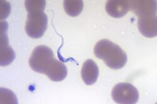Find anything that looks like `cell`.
<instances>
[{
  "mask_svg": "<svg viewBox=\"0 0 157 104\" xmlns=\"http://www.w3.org/2000/svg\"><path fill=\"white\" fill-rule=\"evenodd\" d=\"M94 54L113 69L123 68L127 62V55L118 46L109 40H102L94 47Z\"/></svg>",
  "mask_w": 157,
  "mask_h": 104,
  "instance_id": "6da1fadb",
  "label": "cell"
},
{
  "mask_svg": "<svg viewBox=\"0 0 157 104\" xmlns=\"http://www.w3.org/2000/svg\"><path fill=\"white\" fill-rule=\"evenodd\" d=\"M55 59L53 51L50 47L38 46L32 52L29 59V65L34 71L45 74Z\"/></svg>",
  "mask_w": 157,
  "mask_h": 104,
  "instance_id": "7a4b0ae2",
  "label": "cell"
},
{
  "mask_svg": "<svg viewBox=\"0 0 157 104\" xmlns=\"http://www.w3.org/2000/svg\"><path fill=\"white\" fill-rule=\"evenodd\" d=\"M48 18L43 11L29 13L25 25L27 35L33 39L40 38L47 28Z\"/></svg>",
  "mask_w": 157,
  "mask_h": 104,
  "instance_id": "3957f363",
  "label": "cell"
},
{
  "mask_svg": "<svg viewBox=\"0 0 157 104\" xmlns=\"http://www.w3.org/2000/svg\"><path fill=\"white\" fill-rule=\"evenodd\" d=\"M113 100L120 104H135L139 99L137 88L129 83H119L116 84L111 93Z\"/></svg>",
  "mask_w": 157,
  "mask_h": 104,
  "instance_id": "277c9868",
  "label": "cell"
},
{
  "mask_svg": "<svg viewBox=\"0 0 157 104\" xmlns=\"http://www.w3.org/2000/svg\"><path fill=\"white\" fill-rule=\"evenodd\" d=\"M129 9L138 18L156 15V2L152 0H132L128 1Z\"/></svg>",
  "mask_w": 157,
  "mask_h": 104,
  "instance_id": "5b68a950",
  "label": "cell"
},
{
  "mask_svg": "<svg viewBox=\"0 0 157 104\" xmlns=\"http://www.w3.org/2000/svg\"><path fill=\"white\" fill-rule=\"evenodd\" d=\"M138 29L141 34L147 37L152 38L157 35L156 15L138 18Z\"/></svg>",
  "mask_w": 157,
  "mask_h": 104,
  "instance_id": "8992f818",
  "label": "cell"
},
{
  "mask_svg": "<svg viewBox=\"0 0 157 104\" xmlns=\"http://www.w3.org/2000/svg\"><path fill=\"white\" fill-rule=\"evenodd\" d=\"M99 73L98 66L93 60L88 59L84 62L81 70V76L86 85L94 84L98 80Z\"/></svg>",
  "mask_w": 157,
  "mask_h": 104,
  "instance_id": "52a82bcc",
  "label": "cell"
},
{
  "mask_svg": "<svg viewBox=\"0 0 157 104\" xmlns=\"http://www.w3.org/2000/svg\"><path fill=\"white\" fill-rule=\"evenodd\" d=\"M108 14L115 18L124 16L129 11V3L126 0H109L106 5Z\"/></svg>",
  "mask_w": 157,
  "mask_h": 104,
  "instance_id": "ba28073f",
  "label": "cell"
},
{
  "mask_svg": "<svg viewBox=\"0 0 157 104\" xmlns=\"http://www.w3.org/2000/svg\"><path fill=\"white\" fill-rule=\"evenodd\" d=\"M45 75L52 81L60 82L67 77V69L64 64L55 59L46 72Z\"/></svg>",
  "mask_w": 157,
  "mask_h": 104,
  "instance_id": "9c48e42d",
  "label": "cell"
},
{
  "mask_svg": "<svg viewBox=\"0 0 157 104\" xmlns=\"http://www.w3.org/2000/svg\"><path fill=\"white\" fill-rule=\"evenodd\" d=\"M63 7L65 12L70 16L75 17L81 14L84 7L82 0H65Z\"/></svg>",
  "mask_w": 157,
  "mask_h": 104,
  "instance_id": "30bf717a",
  "label": "cell"
},
{
  "mask_svg": "<svg viewBox=\"0 0 157 104\" xmlns=\"http://www.w3.org/2000/svg\"><path fill=\"white\" fill-rule=\"evenodd\" d=\"M1 56H0V64L2 66L10 65L15 59V53L8 44L1 45Z\"/></svg>",
  "mask_w": 157,
  "mask_h": 104,
  "instance_id": "8fae6325",
  "label": "cell"
},
{
  "mask_svg": "<svg viewBox=\"0 0 157 104\" xmlns=\"http://www.w3.org/2000/svg\"><path fill=\"white\" fill-rule=\"evenodd\" d=\"M25 5L29 13L35 12H44L46 1L45 0H27L25 2Z\"/></svg>",
  "mask_w": 157,
  "mask_h": 104,
  "instance_id": "7c38bea8",
  "label": "cell"
},
{
  "mask_svg": "<svg viewBox=\"0 0 157 104\" xmlns=\"http://www.w3.org/2000/svg\"><path fill=\"white\" fill-rule=\"evenodd\" d=\"M2 103H18V100L16 95L12 91L2 88Z\"/></svg>",
  "mask_w": 157,
  "mask_h": 104,
  "instance_id": "4fadbf2b",
  "label": "cell"
}]
</instances>
